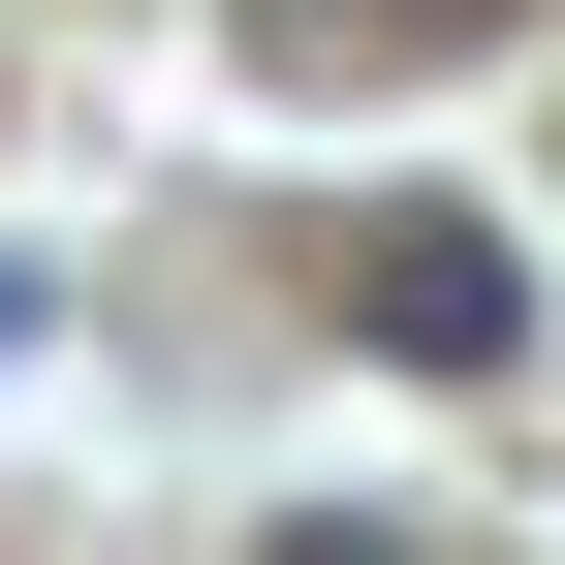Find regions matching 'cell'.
Returning a JSON list of instances; mask_svg holds the SVG:
<instances>
[{
    "instance_id": "6da1fadb",
    "label": "cell",
    "mask_w": 565,
    "mask_h": 565,
    "mask_svg": "<svg viewBox=\"0 0 565 565\" xmlns=\"http://www.w3.org/2000/svg\"><path fill=\"white\" fill-rule=\"evenodd\" d=\"M345 345H408V377H503V345H534V282L471 252V221H345Z\"/></svg>"
},
{
    "instance_id": "7a4b0ae2",
    "label": "cell",
    "mask_w": 565,
    "mask_h": 565,
    "mask_svg": "<svg viewBox=\"0 0 565 565\" xmlns=\"http://www.w3.org/2000/svg\"><path fill=\"white\" fill-rule=\"evenodd\" d=\"M315 32H377V0H315Z\"/></svg>"
}]
</instances>
